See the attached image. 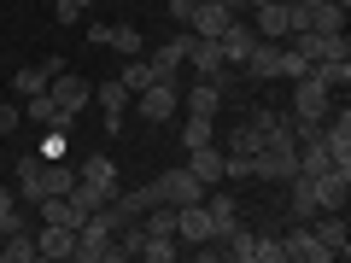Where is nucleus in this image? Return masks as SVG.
Here are the masks:
<instances>
[{
  "instance_id": "f257e3e1",
  "label": "nucleus",
  "mask_w": 351,
  "mask_h": 263,
  "mask_svg": "<svg viewBox=\"0 0 351 263\" xmlns=\"http://www.w3.org/2000/svg\"><path fill=\"white\" fill-rule=\"evenodd\" d=\"M252 175H258V181H281V188L299 175V140H293V129H281V135H269V140L258 147Z\"/></svg>"
},
{
  "instance_id": "f03ea898",
  "label": "nucleus",
  "mask_w": 351,
  "mask_h": 263,
  "mask_svg": "<svg viewBox=\"0 0 351 263\" xmlns=\"http://www.w3.org/2000/svg\"><path fill=\"white\" fill-rule=\"evenodd\" d=\"M76 263H117V228L106 223V211H94L82 228H76Z\"/></svg>"
},
{
  "instance_id": "7ed1b4c3",
  "label": "nucleus",
  "mask_w": 351,
  "mask_h": 263,
  "mask_svg": "<svg viewBox=\"0 0 351 263\" xmlns=\"http://www.w3.org/2000/svg\"><path fill=\"white\" fill-rule=\"evenodd\" d=\"M334 100H339V94H328L316 76H299V82H293V112L287 117H293V123H322Z\"/></svg>"
},
{
  "instance_id": "20e7f679",
  "label": "nucleus",
  "mask_w": 351,
  "mask_h": 263,
  "mask_svg": "<svg viewBox=\"0 0 351 263\" xmlns=\"http://www.w3.org/2000/svg\"><path fill=\"white\" fill-rule=\"evenodd\" d=\"M152 193H158L164 205H199V199H205V193H211V188H205L199 175H193L188 164H182V170H164L158 181H152Z\"/></svg>"
},
{
  "instance_id": "39448f33",
  "label": "nucleus",
  "mask_w": 351,
  "mask_h": 263,
  "mask_svg": "<svg viewBox=\"0 0 351 263\" xmlns=\"http://www.w3.org/2000/svg\"><path fill=\"white\" fill-rule=\"evenodd\" d=\"M281 53H287V41H263V36H258V47L246 53L240 76H246L252 88H258V82H281Z\"/></svg>"
},
{
  "instance_id": "423d86ee",
  "label": "nucleus",
  "mask_w": 351,
  "mask_h": 263,
  "mask_svg": "<svg viewBox=\"0 0 351 263\" xmlns=\"http://www.w3.org/2000/svg\"><path fill=\"white\" fill-rule=\"evenodd\" d=\"M129 105H135L147 123H170V117L182 112V94H176V82H152V88H141Z\"/></svg>"
},
{
  "instance_id": "0eeeda50",
  "label": "nucleus",
  "mask_w": 351,
  "mask_h": 263,
  "mask_svg": "<svg viewBox=\"0 0 351 263\" xmlns=\"http://www.w3.org/2000/svg\"><path fill=\"white\" fill-rule=\"evenodd\" d=\"M311 234L322 240L328 258H339V263L351 258V228H346V211H316V216H311Z\"/></svg>"
},
{
  "instance_id": "6e6552de",
  "label": "nucleus",
  "mask_w": 351,
  "mask_h": 263,
  "mask_svg": "<svg viewBox=\"0 0 351 263\" xmlns=\"http://www.w3.org/2000/svg\"><path fill=\"white\" fill-rule=\"evenodd\" d=\"M281 263H334L322 251V240L311 234V223H293L287 234H281Z\"/></svg>"
},
{
  "instance_id": "1a4fd4ad",
  "label": "nucleus",
  "mask_w": 351,
  "mask_h": 263,
  "mask_svg": "<svg viewBox=\"0 0 351 263\" xmlns=\"http://www.w3.org/2000/svg\"><path fill=\"white\" fill-rule=\"evenodd\" d=\"M217 47H223V59L240 71V64H246V53L258 47V29H252V18H228V29L217 36Z\"/></svg>"
},
{
  "instance_id": "9d476101",
  "label": "nucleus",
  "mask_w": 351,
  "mask_h": 263,
  "mask_svg": "<svg viewBox=\"0 0 351 263\" xmlns=\"http://www.w3.org/2000/svg\"><path fill=\"white\" fill-rule=\"evenodd\" d=\"M188 64H193V76H199V82H223V71H228L223 47H217L211 36H193V47H188Z\"/></svg>"
},
{
  "instance_id": "9b49d317",
  "label": "nucleus",
  "mask_w": 351,
  "mask_h": 263,
  "mask_svg": "<svg viewBox=\"0 0 351 263\" xmlns=\"http://www.w3.org/2000/svg\"><path fill=\"white\" fill-rule=\"evenodd\" d=\"M24 123H36V129H71L76 112H64L53 94H29V100H24Z\"/></svg>"
},
{
  "instance_id": "f8f14e48",
  "label": "nucleus",
  "mask_w": 351,
  "mask_h": 263,
  "mask_svg": "<svg viewBox=\"0 0 351 263\" xmlns=\"http://www.w3.org/2000/svg\"><path fill=\"white\" fill-rule=\"evenodd\" d=\"M311 181H316V211H346V199H351V175L346 170L328 164V170L311 175Z\"/></svg>"
},
{
  "instance_id": "ddd939ff",
  "label": "nucleus",
  "mask_w": 351,
  "mask_h": 263,
  "mask_svg": "<svg viewBox=\"0 0 351 263\" xmlns=\"http://www.w3.org/2000/svg\"><path fill=\"white\" fill-rule=\"evenodd\" d=\"M176 240H182V246H205V240H211V211H205V199L199 205H176Z\"/></svg>"
},
{
  "instance_id": "4468645a",
  "label": "nucleus",
  "mask_w": 351,
  "mask_h": 263,
  "mask_svg": "<svg viewBox=\"0 0 351 263\" xmlns=\"http://www.w3.org/2000/svg\"><path fill=\"white\" fill-rule=\"evenodd\" d=\"M71 251H76V228H64V223H41V234H36V258H47V263H71Z\"/></svg>"
},
{
  "instance_id": "2eb2a0df",
  "label": "nucleus",
  "mask_w": 351,
  "mask_h": 263,
  "mask_svg": "<svg viewBox=\"0 0 351 263\" xmlns=\"http://www.w3.org/2000/svg\"><path fill=\"white\" fill-rule=\"evenodd\" d=\"M47 94H53V100L64 105V112H76V117H82V105L94 100V82H82L76 71H59V76L47 82Z\"/></svg>"
},
{
  "instance_id": "dca6fc26",
  "label": "nucleus",
  "mask_w": 351,
  "mask_h": 263,
  "mask_svg": "<svg viewBox=\"0 0 351 263\" xmlns=\"http://www.w3.org/2000/svg\"><path fill=\"white\" fill-rule=\"evenodd\" d=\"M94 100L106 105V135H117V129H123V112H129V100H135V94H129L117 76H106V82L94 88Z\"/></svg>"
},
{
  "instance_id": "f3484780",
  "label": "nucleus",
  "mask_w": 351,
  "mask_h": 263,
  "mask_svg": "<svg viewBox=\"0 0 351 263\" xmlns=\"http://www.w3.org/2000/svg\"><path fill=\"white\" fill-rule=\"evenodd\" d=\"M205 211H211V240H228L234 228H246V223H240V199H234V193H211Z\"/></svg>"
},
{
  "instance_id": "a211bd4d",
  "label": "nucleus",
  "mask_w": 351,
  "mask_h": 263,
  "mask_svg": "<svg viewBox=\"0 0 351 263\" xmlns=\"http://www.w3.org/2000/svg\"><path fill=\"white\" fill-rule=\"evenodd\" d=\"M252 29H258L263 41H287V0H269V6H258V12H246Z\"/></svg>"
},
{
  "instance_id": "6ab92c4d",
  "label": "nucleus",
  "mask_w": 351,
  "mask_h": 263,
  "mask_svg": "<svg viewBox=\"0 0 351 263\" xmlns=\"http://www.w3.org/2000/svg\"><path fill=\"white\" fill-rule=\"evenodd\" d=\"M287 216H293V223H311V216H316V181H311V175H293V181H287Z\"/></svg>"
},
{
  "instance_id": "aec40b11",
  "label": "nucleus",
  "mask_w": 351,
  "mask_h": 263,
  "mask_svg": "<svg viewBox=\"0 0 351 263\" xmlns=\"http://www.w3.org/2000/svg\"><path fill=\"white\" fill-rule=\"evenodd\" d=\"M76 175H82L88 188H100L106 199H112V193H117V164L106 158V152H94V158H82V170H76Z\"/></svg>"
},
{
  "instance_id": "412c9836",
  "label": "nucleus",
  "mask_w": 351,
  "mask_h": 263,
  "mask_svg": "<svg viewBox=\"0 0 351 263\" xmlns=\"http://www.w3.org/2000/svg\"><path fill=\"white\" fill-rule=\"evenodd\" d=\"M182 105H188L193 117H217V112H223V88H217V82H199V76H193V88H188V100H182Z\"/></svg>"
},
{
  "instance_id": "4be33fe9",
  "label": "nucleus",
  "mask_w": 351,
  "mask_h": 263,
  "mask_svg": "<svg viewBox=\"0 0 351 263\" xmlns=\"http://www.w3.org/2000/svg\"><path fill=\"white\" fill-rule=\"evenodd\" d=\"M188 29H193V36H223V29H228V12H223V6H217V0H199V6H193V18H188Z\"/></svg>"
},
{
  "instance_id": "5701e85b",
  "label": "nucleus",
  "mask_w": 351,
  "mask_h": 263,
  "mask_svg": "<svg viewBox=\"0 0 351 263\" xmlns=\"http://www.w3.org/2000/svg\"><path fill=\"white\" fill-rule=\"evenodd\" d=\"M188 170L199 175L205 188H217V181H223V147H217V140H211V147H193V158H188Z\"/></svg>"
},
{
  "instance_id": "b1692460",
  "label": "nucleus",
  "mask_w": 351,
  "mask_h": 263,
  "mask_svg": "<svg viewBox=\"0 0 351 263\" xmlns=\"http://www.w3.org/2000/svg\"><path fill=\"white\" fill-rule=\"evenodd\" d=\"M12 181H18V193H24V199H41V152H18Z\"/></svg>"
},
{
  "instance_id": "393cba45",
  "label": "nucleus",
  "mask_w": 351,
  "mask_h": 263,
  "mask_svg": "<svg viewBox=\"0 0 351 263\" xmlns=\"http://www.w3.org/2000/svg\"><path fill=\"white\" fill-rule=\"evenodd\" d=\"M311 76L328 88V94H346V88H351V59H316Z\"/></svg>"
},
{
  "instance_id": "a878e982",
  "label": "nucleus",
  "mask_w": 351,
  "mask_h": 263,
  "mask_svg": "<svg viewBox=\"0 0 351 263\" xmlns=\"http://www.w3.org/2000/svg\"><path fill=\"white\" fill-rule=\"evenodd\" d=\"M258 147H263V129L258 123H234L228 140H223V152H240V158H258Z\"/></svg>"
},
{
  "instance_id": "bb28decb",
  "label": "nucleus",
  "mask_w": 351,
  "mask_h": 263,
  "mask_svg": "<svg viewBox=\"0 0 351 263\" xmlns=\"http://www.w3.org/2000/svg\"><path fill=\"white\" fill-rule=\"evenodd\" d=\"M182 258V240L176 234H147L141 240V263H176Z\"/></svg>"
},
{
  "instance_id": "cd10ccee",
  "label": "nucleus",
  "mask_w": 351,
  "mask_h": 263,
  "mask_svg": "<svg viewBox=\"0 0 351 263\" xmlns=\"http://www.w3.org/2000/svg\"><path fill=\"white\" fill-rule=\"evenodd\" d=\"M106 47H112V53H123V59H141V53H147V36H141L135 24H112Z\"/></svg>"
},
{
  "instance_id": "c85d7f7f",
  "label": "nucleus",
  "mask_w": 351,
  "mask_h": 263,
  "mask_svg": "<svg viewBox=\"0 0 351 263\" xmlns=\"http://www.w3.org/2000/svg\"><path fill=\"white\" fill-rule=\"evenodd\" d=\"M76 188V170H71V164H47V158H41V199H47V193H71Z\"/></svg>"
},
{
  "instance_id": "c756f323",
  "label": "nucleus",
  "mask_w": 351,
  "mask_h": 263,
  "mask_svg": "<svg viewBox=\"0 0 351 263\" xmlns=\"http://www.w3.org/2000/svg\"><path fill=\"white\" fill-rule=\"evenodd\" d=\"M311 29H316V36H339V29H346V6H339V0L311 6Z\"/></svg>"
},
{
  "instance_id": "7c9ffc66",
  "label": "nucleus",
  "mask_w": 351,
  "mask_h": 263,
  "mask_svg": "<svg viewBox=\"0 0 351 263\" xmlns=\"http://www.w3.org/2000/svg\"><path fill=\"white\" fill-rule=\"evenodd\" d=\"M47 82H53L47 64H29V71L12 76V94H18V100H29V94H47Z\"/></svg>"
},
{
  "instance_id": "2f4dec72",
  "label": "nucleus",
  "mask_w": 351,
  "mask_h": 263,
  "mask_svg": "<svg viewBox=\"0 0 351 263\" xmlns=\"http://www.w3.org/2000/svg\"><path fill=\"white\" fill-rule=\"evenodd\" d=\"M0 263H36V234L12 228V234H6V246H0Z\"/></svg>"
},
{
  "instance_id": "473e14b6",
  "label": "nucleus",
  "mask_w": 351,
  "mask_h": 263,
  "mask_svg": "<svg viewBox=\"0 0 351 263\" xmlns=\"http://www.w3.org/2000/svg\"><path fill=\"white\" fill-rule=\"evenodd\" d=\"M211 140H217V117H193L188 112V123H182V147H211Z\"/></svg>"
},
{
  "instance_id": "72a5a7b5",
  "label": "nucleus",
  "mask_w": 351,
  "mask_h": 263,
  "mask_svg": "<svg viewBox=\"0 0 351 263\" xmlns=\"http://www.w3.org/2000/svg\"><path fill=\"white\" fill-rule=\"evenodd\" d=\"M12 228H24V211H18L12 188H6V181H0V234H12Z\"/></svg>"
},
{
  "instance_id": "f704fd0d",
  "label": "nucleus",
  "mask_w": 351,
  "mask_h": 263,
  "mask_svg": "<svg viewBox=\"0 0 351 263\" xmlns=\"http://www.w3.org/2000/svg\"><path fill=\"white\" fill-rule=\"evenodd\" d=\"M117 82H123L129 94H141V88H152V76H147V59H129L123 71H117Z\"/></svg>"
},
{
  "instance_id": "c9c22d12",
  "label": "nucleus",
  "mask_w": 351,
  "mask_h": 263,
  "mask_svg": "<svg viewBox=\"0 0 351 263\" xmlns=\"http://www.w3.org/2000/svg\"><path fill=\"white\" fill-rule=\"evenodd\" d=\"M252 263H281V234H252Z\"/></svg>"
},
{
  "instance_id": "e433bc0d",
  "label": "nucleus",
  "mask_w": 351,
  "mask_h": 263,
  "mask_svg": "<svg viewBox=\"0 0 351 263\" xmlns=\"http://www.w3.org/2000/svg\"><path fill=\"white\" fill-rule=\"evenodd\" d=\"M18 123H24V112H18L12 100H0V140H6V135H18Z\"/></svg>"
},
{
  "instance_id": "4c0bfd02",
  "label": "nucleus",
  "mask_w": 351,
  "mask_h": 263,
  "mask_svg": "<svg viewBox=\"0 0 351 263\" xmlns=\"http://www.w3.org/2000/svg\"><path fill=\"white\" fill-rule=\"evenodd\" d=\"M53 18H59V24H82V6H76V0H53Z\"/></svg>"
},
{
  "instance_id": "58836bf2",
  "label": "nucleus",
  "mask_w": 351,
  "mask_h": 263,
  "mask_svg": "<svg viewBox=\"0 0 351 263\" xmlns=\"http://www.w3.org/2000/svg\"><path fill=\"white\" fill-rule=\"evenodd\" d=\"M164 6H170V18H176V24L188 29V18H193V6H199V0H164Z\"/></svg>"
},
{
  "instance_id": "ea45409f",
  "label": "nucleus",
  "mask_w": 351,
  "mask_h": 263,
  "mask_svg": "<svg viewBox=\"0 0 351 263\" xmlns=\"http://www.w3.org/2000/svg\"><path fill=\"white\" fill-rule=\"evenodd\" d=\"M76 6H82V12H94V6H100V0H76Z\"/></svg>"
},
{
  "instance_id": "a19ab883",
  "label": "nucleus",
  "mask_w": 351,
  "mask_h": 263,
  "mask_svg": "<svg viewBox=\"0 0 351 263\" xmlns=\"http://www.w3.org/2000/svg\"><path fill=\"white\" fill-rule=\"evenodd\" d=\"M258 6H269V0H246V12H258Z\"/></svg>"
},
{
  "instance_id": "79ce46f5",
  "label": "nucleus",
  "mask_w": 351,
  "mask_h": 263,
  "mask_svg": "<svg viewBox=\"0 0 351 263\" xmlns=\"http://www.w3.org/2000/svg\"><path fill=\"white\" fill-rule=\"evenodd\" d=\"M299 6H322V0H299Z\"/></svg>"
},
{
  "instance_id": "37998d69",
  "label": "nucleus",
  "mask_w": 351,
  "mask_h": 263,
  "mask_svg": "<svg viewBox=\"0 0 351 263\" xmlns=\"http://www.w3.org/2000/svg\"><path fill=\"white\" fill-rule=\"evenodd\" d=\"M339 6H346V12H351V0H339Z\"/></svg>"
},
{
  "instance_id": "c03bdc74",
  "label": "nucleus",
  "mask_w": 351,
  "mask_h": 263,
  "mask_svg": "<svg viewBox=\"0 0 351 263\" xmlns=\"http://www.w3.org/2000/svg\"><path fill=\"white\" fill-rule=\"evenodd\" d=\"M47 6H53V0H47Z\"/></svg>"
}]
</instances>
